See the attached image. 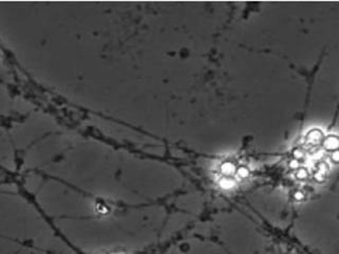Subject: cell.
<instances>
[{
  "label": "cell",
  "mask_w": 339,
  "mask_h": 254,
  "mask_svg": "<svg viewBox=\"0 0 339 254\" xmlns=\"http://www.w3.org/2000/svg\"><path fill=\"white\" fill-rule=\"evenodd\" d=\"M0 254H54L37 211L13 184L0 188Z\"/></svg>",
  "instance_id": "obj_1"
}]
</instances>
